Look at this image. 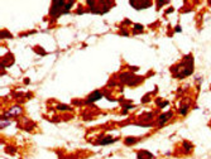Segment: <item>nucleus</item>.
<instances>
[{
    "label": "nucleus",
    "instance_id": "nucleus-1",
    "mask_svg": "<svg viewBox=\"0 0 211 159\" xmlns=\"http://www.w3.org/2000/svg\"><path fill=\"white\" fill-rule=\"evenodd\" d=\"M173 76L176 78H183L187 76L192 75L193 72V57L191 55H187L183 57V59L178 63V65L173 66L172 68Z\"/></svg>",
    "mask_w": 211,
    "mask_h": 159
},
{
    "label": "nucleus",
    "instance_id": "nucleus-2",
    "mask_svg": "<svg viewBox=\"0 0 211 159\" xmlns=\"http://www.w3.org/2000/svg\"><path fill=\"white\" fill-rule=\"evenodd\" d=\"M65 1H54L52 4V8H51V11L49 14L52 15V17H57L58 14L61 13H65V9H63V6H65Z\"/></svg>",
    "mask_w": 211,
    "mask_h": 159
},
{
    "label": "nucleus",
    "instance_id": "nucleus-3",
    "mask_svg": "<svg viewBox=\"0 0 211 159\" xmlns=\"http://www.w3.org/2000/svg\"><path fill=\"white\" fill-rule=\"evenodd\" d=\"M121 80H123V81L125 82L126 85H138L139 82L142 81V78L135 80V76L129 75V73H124V75H121Z\"/></svg>",
    "mask_w": 211,
    "mask_h": 159
},
{
    "label": "nucleus",
    "instance_id": "nucleus-4",
    "mask_svg": "<svg viewBox=\"0 0 211 159\" xmlns=\"http://www.w3.org/2000/svg\"><path fill=\"white\" fill-rule=\"evenodd\" d=\"M172 116H173V113H172V111H168V113H166V114H162V115L158 117V124H159V126H162L164 123H167Z\"/></svg>",
    "mask_w": 211,
    "mask_h": 159
},
{
    "label": "nucleus",
    "instance_id": "nucleus-5",
    "mask_svg": "<svg viewBox=\"0 0 211 159\" xmlns=\"http://www.w3.org/2000/svg\"><path fill=\"white\" fill-rule=\"evenodd\" d=\"M101 97H103V94H101L100 91H95L94 94H91L90 96H89V98L86 100V102H87V104L94 102V101H96V100H99V98H101Z\"/></svg>",
    "mask_w": 211,
    "mask_h": 159
},
{
    "label": "nucleus",
    "instance_id": "nucleus-6",
    "mask_svg": "<svg viewBox=\"0 0 211 159\" xmlns=\"http://www.w3.org/2000/svg\"><path fill=\"white\" fill-rule=\"evenodd\" d=\"M19 114H22V109H20V107H18V106H15V107H13V109H10L9 113L5 114L4 119H9V116H11V115L15 116V115H19Z\"/></svg>",
    "mask_w": 211,
    "mask_h": 159
},
{
    "label": "nucleus",
    "instance_id": "nucleus-7",
    "mask_svg": "<svg viewBox=\"0 0 211 159\" xmlns=\"http://www.w3.org/2000/svg\"><path fill=\"white\" fill-rule=\"evenodd\" d=\"M116 140H118V138L103 139V140H100V141H99V144H101V145H106V144H111V143H114V141H116Z\"/></svg>",
    "mask_w": 211,
    "mask_h": 159
},
{
    "label": "nucleus",
    "instance_id": "nucleus-8",
    "mask_svg": "<svg viewBox=\"0 0 211 159\" xmlns=\"http://www.w3.org/2000/svg\"><path fill=\"white\" fill-rule=\"evenodd\" d=\"M137 140H138V139L133 138V136H128V138H125V144H128V145L134 144V143H137Z\"/></svg>",
    "mask_w": 211,
    "mask_h": 159
},
{
    "label": "nucleus",
    "instance_id": "nucleus-9",
    "mask_svg": "<svg viewBox=\"0 0 211 159\" xmlns=\"http://www.w3.org/2000/svg\"><path fill=\"white\" fill-rule=\"evenodd\" d=\"M187 111H188V105L187 104L185 105V106H181V109H180V114H181V115H186Z\"/></svg>",
    "mask_w": 211,
    "mask_h": 159
},
{
    "label": "nucleus",
    "instance_id": "nucleus-10",
    "mask_svg": "<svg viewBox=\"0 0 211 159\" xmlns=\"http://www.w3.org/2000/svg\"><path fill=\"white\" fill-rule=\"evenodd\" d=\"M130 4L135 6L137 4H138V3H137V1H130ZM140 5H151V3H142V1H140ZM140 8H143V6H138L137 9H140Z\"/></svg>",
    "mask_w": 211,
    "mask_h": 159
},
{
    "label": "nucleus",
    "instance_id": "nucleus-11",
    "mask_svg": "<svg viewBox=\"0 0 211 159\" xmlns=\"http://www.w3.org/2000/svg\"><path fill=\"white\" fill-rule=\"evenodd\" d=\"M57 109H58V110H71L68 106H67V105H58Z\"/></svg>",
    "mask_w": 211,
    "mask_h": 159
},
{
    "label": "nucleus",
    "instance_id": "nucleus-12",
    "mask_svg": "<svg viewBox=\"0 0 211 159\" xmlns=\"http://www.w3.org/2000/svg\"><path fill=\"white\" fill-rule=\"evenodd\" d=\"M134 29H137V30H143V29H144V27H143L142 24H134Z\"/></svg>",
    "mask_w": 211,
    "mask_h": 159
},
{
    "label": "nucleus",
    "instance_id": "nucleus-13",
    "mask_svg": "<svg viewBox=\"0 0 211 159\" xmlns=\"http://www.w3.org/2000/svg\"><path fill=\"white\" fill-rule=\"evenodd\" d=\"M181 30H182V29H181V27H180V25H177V27H176V32H178V33H180Z\"/></svg>",
    "mask_w": 211,
    "mask_h": 159
}]
</instances>
